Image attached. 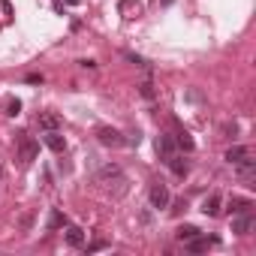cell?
<instances>
[{
    "mask_svg": "<svg viewBox=\"0 0 256 256\" xmlns=\"http://www.w3.org/2000/svg\"><path fill=\"white\" fill-rule=\"evenodd\" d=\"M106 247H108V244H106V241H94V244H90V247H88V253H96V250H106Z\"/></svg>",
    "mask_w": 256,
    "mask_h": 256,
    "instance_id": "44dd1931",
    "label": "cell"
},
{
    "mask_svg": "<svg viewBox=\"0 0 256 256\" xmlns=\"http://www.w3.org/2000/svg\"><path fill=\"white\" fill-rule=\"evenodd\" d=\"M66 4H70V6H76V4H78V0H66Z\"/></svg>",
    "mask_w": 256,
    "mask_h": 256,
    "instance_id": "603a6c76",
    "label": "cell"
},
{
    "mask_svg": "<svg viewBox=\"0 0 256 256\" xmlns=\"http://www.w3.org/2000/svg\"><path fill=\"white\" fill-rule=\"evenodd\" d=\"M157 4H163V6H169V4H172V0H157Z\"/></svg>",
    "mask_w": 256,
    "mask_h": 256,
    "instance_id": "7402d4cb",
    "label": "cell"
},
{
    "mask_svg": "<svg viewBox=\"0 0 256 256\" xmlns=\"http://www.w3.org/2000/svg\"><path fill=\"white\" fill-rule=\"evenodd\" d=\"M217 244V238H202V235H193L190 241H187V250L190 253H205L208 247H214Z\"/></svg>",
    "mask_w": 256,
    "mask_h": 256,
    "instance_id": "52a82bcc",
    "label": "cell"
},
{
    "mask_svg": "<svg viewBox=\"0 0 256 256\" xmlns=\"http://www.w3.org/2000/svg\"><path fill=\"white\" fill-rule=\"evenodd\" d=\"M118 10H120V16H124V18H136V16L142 12V4H139V0H120Z\"/></svg>",
    "mask_w": 256,
    "mask_h": 256,
    "instance_id": "ba28073f",
    "label": "cell"
},
{
    "mask_svg": "<svg viewBox=\"0 0 256 256\" xmlns=\"http://www.w3.org/2000/svg\"><path fill=\"white\" fill-rule=\"evenodd\" d=\"M46 145H48L52 151H58V154H60V151L66 148V139H64L58 130H52V133H46Z\"/></svg>",
    "mask_w": 256,
    "mask_h": 256,
    "instance_id": "8fae6325",
    "label": "cell"
},
{
    "mask_svg": "<svg viewBox=\"0 0 256 256\" xmlns=\"http://www.w3.org/2000/svg\"><path fill=\"white\" fill-rule=\"evenodd\" d=\"M202 211H205L208 217H217V214H220V196H217V193H211V196L202 202Z\"/></svg>",
    "mask_w": 256,
    "mask_h": 256,
    "instance_id": "5bb4252c",
    "label": "cell"
},
{
    "mask_svg": "<svg viewBox=\"0 0 256 256\" xmlns=\"http://www.w3.org/2000/svg\"><path fill=\"white\" fill-rule=\"evenodd\" d=\"M36 154H40V145H36L30 136L22 133V136H18V163H22V166H30V163L36 160Z\"/></svg>",
    "mask_w": 256,
    "mask_h": 256,
    "instance_id": "6da1fadb",
    "label": "cell"
},
{
    "mask_svg": "<svg viewBox=\"0 0 256 256\" xmlns=\"http://www.w3.org/2000/svg\"><path fill=\"white\" fill-rule=\"evenodd\" d=\"M0 181H4V166H0Z\"/></svg>",
    "mask_w": 256,
    "mask_h": 256,
    "instance_id": "cb8c5ba5",
    "label": "cell"
},
{
    "mask_svg": "<svg viewBox=\"0 0 256 256\" xmlns=\"http://www.w3.org/2000/svg\"><path fill=\"white\" fill-rule=\"evenodd\" d=\"M139 88H142V96H145V100H151V96H154V84H151L148 78H145V82H142Z\"/></svg>",
    "mask_w": 256,
    "mask_h": 256,
    "instance_id": "d6986e66",
    "label": "cell"
},
{
    "mask_svg": "<svg viewBox=\"0 0 256 256\" xmlns=\"http://www.w3.org/2000/svg\"><path fill=\"white\" fill-rule=\"evenodd\" d=\"M247 154H250L247 148H241V145H235V148H229V151H226V163H238V160H244Z\"/></svg>",
    "mask_w": 256,
    "mask_h": 256,
    "instance_id": "9a60e30c",
    "label": "cell"
},
{
    "mask_svg": "<svg viewBox=\"0 0 256 256\" xmlns=\"http://www.w3.org/2000/svg\"><path fill=\"white\" fill-rule=\"evenodd\" d=\"M172 139H175V145H178V148L193 151V139H190V133H187V130H181L178 124H175V136H172Z\"/></svg>",
    "mask_w": 256,
    "mask_h": 256,
    "instance_id": "30bf717a",
    "label": "cell"
},
{
    "mask_svg": "<svg viewBox=\"0 0 256 256\" xmlns=\"http://www.w3.org/2000/svg\"><path fill=\"white\" fill-rule=\"evenodd\" d=\"M250 208H253L250 199H232V202H229V211H232V214H244V211H250Z\"/></svg>",
    "mask_w": 256,
    "mask_h": 256,
    "instance_id": "2e32d148",
    "label": "cell"
},
{
    "mask_svg": "<svg viewBox=\"0 0 256 256\" xmlns=\"http://www.w3.org/2000/svg\"><path fill=\"white\" fill-rule=\"evenodd\" d=\"M70 220H66V214L64 211H52V217H48V229L54 232V229H60V226H66Z\"/></svg>",
    "mask_w": 256,
    "mask_h": 256,
    "instance_id": "e0dca14e",
    "label": "cell"
},
{
    "mask_svg": "<svg viewBox=\"0 0 256 256\" xmlns=\"http://www.w3.org/2000/svg\"><path fill=\"white\" fill-rule=\"evenodd\" d=\"M96 139H100L102 145H108V148L124 145V136H120L118 130H112V126H100V130H96Z\"/></svg>",
    "mask_w": 256,
    "mask_h": 256,
    "instance_id": "3957f363",
    "label": "cell"
},
{
    "mask_svg": "<svg viewBox=\"0 0 256 256\" xmlns=\"http://www.w3.org/2000/svg\"><path fill=\"white\" fill-rule=\"evenodd\" d=\"M66 244H70V247H82V244H84V232H82L78 226H70V223H66Z\"/></svg>",
    "mask_w": 256,
    "mask_h": 256,
    "instance_id": "4fadbf2b",
    "label": "cell"
},
{
    "mask_svg": "<svg viewBox=\"0 0 256 256\" xmlns=\"http://www.w3.org/2000/svg\"><path fill=\"white\" fill-rule=\"evenodd\" d=\"M36 124H40V130H46V133H52V130H60V118H58L54 112H42V114L36 118Z\"/></svg>",
    "mask_w": 256,
    "mask_h": 256,
    "instance_id": "8992f818",
    "label": "cell"
},
{
    "mask_svg": "<svg viewBox=\"0 0 256 256\" xmlns=\"http://www.w3.org/2000/svg\"><path fill=\"white\" fill-rule=\"evenodd\" d=\"M175 139H172V133H160V139H157V154L163 157V160H169L172 154H175Z\"/></svg>",
    "mask_w": 256,
    "mask_h": 256,
    "instance_id": "277c9868",
    "label": "cell"
},
{
    "mask_svg": "<svg viewBox=\"0 0 256 256\" xmlns=\"http://www.w3.org/2000/svg\"><path fill=\"white\" fill-rule=\"evenodd\" d=\"M193 235H199L196 226H181V229H178V241H190Z\"/></svg>",
    "mask_w": 256,
    "mask_h": 256,
    "instance_id": "ac0fdd59",
    "label": "cell"
},
{
    "mask_svg": "<svg viewBox=\"0 0 256 256\" xmlns=\"http://www.w3.org/2000/svg\"><path fill=\"white\" fill-rule=\"evenodd\" d=\"M18 112H22V102H18V100H10V102H6V114H12V118H16Z\"/></svg>",
    "mask_w": 256,
    "mask_h": 256,
    "instance_id": "ffe728a7",
    "label": "cell"
},
{
    "mask_svg": "<svg viewBox=\"0 0 256 256\" xmlns=\"http://www.w3.org/2000/svg\"><path fill=\"white\" fill-rule=\"evenodd\" d=\"M151 205L154 208H166L169 205V187L163 181H154L151 184Z\"/></svg>",
    "mask_w": 256,
    "mask_h": 256,
    "instance_id": "7a4b0ae2",
    "label": "cell"
},
{
    "mask_svg": "<svg viewBox=\"0 0 256 256\" xmlns=\"http://www.w3.org/2000/svg\"><path fill=\"white\" fill-rule=\"evenodd\" d=\"M166 163H169V169H172L178 178H184V175H187V169H190V166H187V160H184V157H178V154H172Z\"/></svg>",
    "mask_w": 256,
    "mask_h": 256,
    "instance_id": "7c38bea8",
    "label": "cell"
},
{
    "mask_svg": "<svg viewBox=\"0 0 256 256\" xmlns=\"http://www.w3.org/2000/svg\"><path fill=\"white\" fill-rule=\"evenodd\" d=\"M235 166H238V178H241V181H247V184H250V181L256 178V160H250V154H247L244 160H238Z\"/></svg>",
    "mask_w": 256,
    "mask_h": 256,
    "instance_id": "5b68a950",
    "label": "cell"
},
{
    "mask_svg": "<svg viewBox=\"0 0 256 256\" xmlns=\"http://www.w3.org/2000/svg\"><path fill=\"white\" fill-rule=\"evenodd\" d=\"M250 229H253V217H250L247 211H244L241 217H235V223H232V232H238V235H247Z\"/></svg>",
    "mask_w": 256,
    "mask_h": 256,
    "instance_id": "9c48e42d",
    "label": "cell"
}]
</instances>
